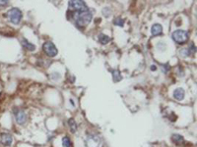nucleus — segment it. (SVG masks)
I'll list each match as a JSON object with an SVG mask.
<instances>
[{"instance_id": "1a4fd4ad", "label": "nucleus", "mask_w": 197, "mask_h": 147, "mask_svg": "<svg viewBox=\"0 0 197 147\" xmlns=\"http://www.w3.org/2000/svg\"><path fill=\"white\" fill-rule=\"evenodd\" d=\"M173 97L174 99H177L178 101L182 100L184 98V90L182 88H177L176 90L173 91Z\"/></svg>"}, {"instance_id": "423d86ee", "label": "nucleus", "mask_w": 197, "mask_h": 147, "mask_svg": "<svg viewBox=\"0 0 197 147\" xmlns=\"http://www.w3.org/2000/svg\"><path fill=\"white\" fill-rule=\"evenodd\" d=\"M15 116H16V122L18 123L19 124H24L27 121V116H26L24 111H18V112L15 113Z\"/></svg>"}, {"instance_id": "f8f14e48", "label": "nucleus", "mask_w": 197, "mask_h": 147, "mask_svg": "<svg viewBox=\"0 0 197 147\" xmlns=\"http://www.w3.org/2000/svg\"><path fill=\"white\" fill-rule=\"evenodd\" d=\"M22 45H23L24 48L28 49V50H30V51H34L35 49H36V46H35L34 44L30 43L28 40H26V39H23V40H22Z\"/></svg>"}, {"instance_id": "2eb2a0df", "label": "nucleus", "mask_w": 197, "mask_h": 147, "mask_svg": "<svg viewBox=\"0 0 197 147\" xmlns=\"http://www.w3.org/2000/svg\"><path fill=\"white\" fill-rule=\"evenodd\" d=\"M62 143H63L64 147H72V142H71V140H70L69 137H67V136L63 137Z\"/></svg>"}, {"instance_id": "ddd939ff", "label": "nucleus", "mask_w": 197, "mask_h": 147, "mask_svg": "<svg viewBox=\"0 0 197 147\" xmlns=\"http://www.w3.org/2000/svg\"><path fill=\"white\" fill-rule=\"evenodd\" d=\"M99 40L102 44H107L111 41V37H108V35H106V34H104V33H100L99 35Z\"/></svg>"}, {"instance_id": "20e7f679", "label": "nucleus", "mask_w": 197, "mask_h": 147, "mask_svg": "<svg viewBox=\"0 0 197 147\" xmlns=\"http://www.w3.org/2000/svg\"><path fill=\"white\" fill-rule=\"evenodd\" d=\"M8 17H9V20L12 22L13 24L18 25L21 20H22V12L17 8H13L8 12Z\"/></svg>"}, {"instance_id": "a211bd4d", "label": "nucleus", "mask_w": 197, "mask_h": 147, "mask_svg": "<svg viewBox=\"0 0 197 147\" xmlns=\"http://www.w3.org/2000/svg\"><path fill=\"white\" fill-rule=\"evenodd\" d=\"M8 3H9V1H7V0H5V1L0 0V6H6V5H8Z\"/></svg>"}, {"instance_id": "9d476101", "label": "nucleus", "mask_w": 197, "mask_h": 147, "mask_svg": "<svg viewBox=\"0 0 197 147\" xmlns=\"http://www.w3.org/2000/svg\"><path fill=\"white\" fill-rule=\"evenodd\" d=\"M151 32H152V34L154 35V37H156V35H160V34H162V33H163V28H162L161 25L156 24L152 26Z\"/></svg>"}, {"instance_id": "39448f33", "label": "nucleus", "mask_w": 197, "mask_h": 147, "mask_svg": "<svg viewBox=\"0 0 197 147\" xmlns=\"http://www.w3.org/2000/svg\"><path fill=\"white\" fill-rule=\"evenodd\" d=\"M43 51L46 53V55H49V57H54L57 55V49H56L55 45L51 41H46L43 44Z\"/></svg>"}, {"instance_id": "f03ea898", "label": "nucleus", "mask_w": 197, "mask_h": 147, "mask_svg": "<svg viewBox=\"0 0 197 147\" xmlns=\"http://www.w3.org/2000/svg\"><path fill=\"white\" fill-rule=\"evenodd\" d=\"M173 39L178 44H183L188 40V33L182 30H177L173 33Z\"/></svg>"}, {"instance_id": "7ed1b4c3", "label": "nucleus", "mask_w": 197, "mask_h": 147, "mask_svg": "<svg viewBox=\"0 0 197 147\" xmlns=\"http://www.w3.org/2000/svg\"><path fill=\"white\" fill-rule=\"evenodd\" d=\"M68 5L72 11H76V12L88 11V7H87L86 3L84 1H81V0H75V1L71 0V1H69Z\"/></svg>"}, {"instance_id": "9b49d317", "label": "nucleus", "mask_w": 197, "mask_h": 147, "mask_svg": "<svg viewBox=\"0 0 197 147\" xmlns=\"http://www.w3.org/2000/svg\"><path fill=\"white\" fill-rule=\"evenodd\" d=\"M172 140L174 144H182L183 142H184V139H183V137L179 135H173L172 136Z\"/></svg>"}, {"instance_id": "6ab92c4d", "label": "nucleus", "mask_w": 197, "mask_h": 147, "mask_svg": "<svg viewBox=\"0 0 197 147\" xmlns=\"http://www.w3.org/2000/svg\"><path fill=\"white\" fill-rule=\"evenodd\" d=\"M151 69H152V70H156V66H152Z\"/></svg>"}, {"instance_id": "6e6552de", "label": "nucleus", "mask_w": 197, "mask_h": 147, "mask_svg": "<svg viewBox=\"0 0 197 147\" xmlns=\"http://www.w3.org/2000/svg\"><path fill=\"white\" fill-rule=\"evenodd\" d=\"M194 52H195V46L193 45V44H190L189 48H186V49H183V50H181V54L183 57H188V56L193 54Z\"/></svg>"}, {"instance_id": "0eeeda50", "label": "nucleus", "mask_w": 197, "mask_h": 147, "mask_svg": "<svg viewBox=\"0 0 197 147\" xmlns=\"http://www.w3.org/2000/svg\"><path fill=\"white\" fill-rule=\"evenodd\" d=\"M1 142L5 146H10L13 142V137L9 133H2L1 135Z\"/></svg>"}, {"instance_id": "4468645a", "label": "nucleus", "mask_w": 197, "mask_h": 147, "mask_svg": "<svg viewBox=\"0 0 197 147\" xmlns=\"http://www.w3.org/2000/svg\"><path fill=\"white\" fill-rule=\"evenodd\" d=\"M68 124H69L70 128H71V131H72V132H75L76 130H77V124H76L75 121H74L73 119H69Z\"/></svg>"}, {"instance_id": "f257e3e1", "label": "nucleus", "mask_w": 197, "mask_h": 147, "mask_svg": "<svg viewBox=\"0 0 197 147\" xmlns=\"http://www.w3.org/2000/svg\"><path fill=\"white\" fill-rule=\"evenodd\" d=\"M74 17H75V23L78 26H86L92 21V14L89 11L77 12Z\"/></svg>"}, {"instance_id": "f3484780", "label": "nucleus", "mask_w": 197, "mask_h": 147, "mask_svg": "<svg viewBox=\"0 0 197 147\" xmlns=\"http://www.w3.org/2000/svg\"><path fill=\"white\" fill-rule=\"evenodd\" d=\"M113 23H115V25L118 26H122L124 24V21L121 19V18H116V19L113 21Z\"/></svg>"}, {"instance_id": "dca6fc26", "label": "nucleus", "mask_w": 197, "mask_h": 147, "mask_svg": "<svg viewBox=\"0 0 197 147\" xmlns=\"http://www.w3.org/2000/svg\"><path fill=\"white\" fill-rule=\"evenodd\" d=\"M112 77H113V79H115V82H119L121 79L120 73L118 72V71H113V72H112Z\"/></svg>"}]
</instances>
